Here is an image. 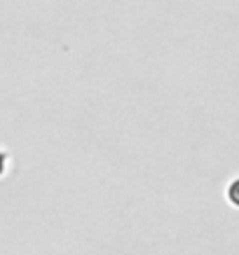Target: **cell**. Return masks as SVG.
Here are the masks:
<instances>
[{
	"instance_id": "1",
	"label": "cell",
	"mask_w": 239,
	"mask_h": 255,
	"mask_svg": "<svg viewBox=\"0 0 239 255\" xmlns=\"http://www.w3.org/2000/svg\"><path fill=\"white\" fill-rule=\"evenodd\" d=\"M7 164H9V157L5 150H0V178L5 176V171H7Z\"/></svg>"
}]
</instances>
